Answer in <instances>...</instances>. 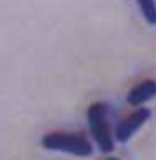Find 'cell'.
I'll return each mask as SVG.
<instances>
[{
	"instance_id": "5b68a950",
	"label": "cell",
	"mask_w": 156,
	"mask_h": 160,
	"mask_svg": "<svg viewBox=\"0 0 156 160\" xmlns=\"http://www.w3.org/2000/svg\"><path fill=\"white\" fill-rule=\"evenodd\" d=\"M138 4L140 6V10L143 12L145 20L149 25L156 23V9L155 0H138Z\"/></svg>"
},
{
	"instance_id": "3957f363",
	"label": "cell",
	"mask_w": 156,
	"mask_h": 160,
	"mask_svg": "<svg viewBox=\"0 0 156 160\" xmlns=\"http://www.w3.org/2000/svg\"><path fill=\"white\" fill-rule=\"evenodd\" d=\"M150 116H151V110L148 108H140L137 111L132 112L129 116L121 121L116 127L115 131L116 139L119 143L128 142L133 137V134L149 120Z\"/></svg>"
},
{
	"instance_id": "6da1fadb",
	"label": "cell",
	"mask_w": 156,
	"mask_h": 160,
	"mask_svg": "<svg viewBox=\"0 0 156 160\" xmlns=\"http://www.w3.org/2000/svg\"><path fill=\"white\" fill-rule=\"evenodd\" d=\"M41 146L48 150L68 153L77 157H88L93 153V146L83 133H46L41 138Z\"/></svg>"
},
{
	"instance_id": "277c9868",
	"label": "cell",
	"mask_w": 156,
	"mask_h": 160,
	"mask_svg": "<svg viewBox=\"0 0 156 160\" xmlns=\"http://www.w3.org/2000/svg\"><path fill=\"white\" fill-rule=\"evenodd\" d=\"M156 94V83L154 80H145L134 86L127 95V102L133 107L142 105L153 99Z\"/></svg>"
},
{
	"instance_id": "7a4b0ae2",
	"label": "cell",
	"mask_w": 156,
	"mask_h": 160,
	"mask_svg": "<svg viewBox=\"0 0 156 160\" xmlns=\"http://www.w3.org/2000/svg\"><path fill=\"white\" fill-rule=\"evenodd\" d=\"M107 115L109 105L105 103H94L87 110V120L91 136L103 153H111L115 149Z\"/></svg>"
}]
</instances>
